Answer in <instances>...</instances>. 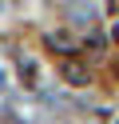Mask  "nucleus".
I'll use <instances>...</instances> for the list:
<instances>
[{"instance_id": "obj_1", "label": "nucleus", "mask_w": 119, "mask_h": 124, "mask_svg": "<svg viewBox=\"0 0 119 124\" xmlns=\"http://www.w3.org/2000/svg\"><path fill=\"white\" fill-rule=\"evenodd\" d=\"M63 80L75 84V88H83V84H87V68H79V64H71V60H68V64H63Z\"/></svg>"}, {"instance_id": "obj_2", "label": "nucleus", "mask_w": 119, "mask_h": 124, "mask_svg": "<svg viewBox=\"0 0 119 124\" xmlns=\"http://www.w3.org/2000/svg\"><path fill=\"white\" fill-rule=\"evenodd\" d=\"M115 40H119V24H115Z\"/></svg>"}]
</instances>
